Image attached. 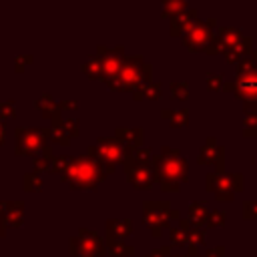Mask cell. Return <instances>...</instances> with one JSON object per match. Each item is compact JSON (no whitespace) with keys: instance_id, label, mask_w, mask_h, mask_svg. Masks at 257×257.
<instances>
[{"instance_id":"6da1fadb","label":"cell","mask_w":257,"mask_h":257,"mask_svg":"<svg viewBox=\"0 0 257 257\" xmlns=\"http://www.w3.org/2000/svg\"><path fill=\"white\" fill-rule=\"evenodd\" d=\"M153 175L165 191H179L181 183L187 181V161L177 149L163 147L161 155L153 157Z\"/></svg>"},{"instance_id":"7a4b0ae2","label":"cell","mask_w":257,"mask_h":257,"mask_svg":"<svg viewBox=\"0 0 257 257\" xmlns=\"http://www.w3.org/2000/svg\"><path fill=\"white\" fill-rule=\"evenodd\" d=\"M104 177L106 175L102 171V163L84 155V157L70 159V165L60 179L74 189H94L104 181Z\"/></svg>"},{"instance_id":"3957f363","label":"cell","mask_w":257,"mask_h":257,"mask_svg":"<svg viewBox=\"0 0 257 257\" xmlns=\"http://www.w3.org/2000/svg\"><path fill=\"white\" fill-rule=\"evenodd\" d=\"M90 159L94 161H100V163H126L133 155H135V149L126 147L124 143H120L118 139L114 137H100L96 141V145H92L86 153Z\"/></svg>"},{"instance_id":"277c9868","label":"cell","mask_w":257,"mask_h":257,"mask_svg":"<svg viewBox=\"0 0 257 257\" xmlns=\"http://www.w3.org/2000/svg\"><path fill=\"white\" fill-rule=\"evenodd\" d=\"M233 92L245 104L257 102V64L251 54L237 64V80L233 82Z\"/></svg>"},{"instance_id":"5b68a950","label":"cell","mask_w":257,"mask_h":257,"mask_svg":"<svg viewBox=\"0 0 257 257\" xmlns=\"http://www.w3.org/2000/svg\"><path fill=\"white\" fill-rule=\"evenodd\" d=\"M124 90H137L141 84L151 80V64L143 60V56H122V68L118 72Z\"/></svg>"},{"instance_id":"8992f818","label":"cell","mask_w":257,"mask_h":257,"mask_svg":"<svg viewBox=\"0 0 257 257\" xmlns=\"http://www.w3.org/2000/svg\"><path fill=\"white\" fill-rule=\"evenodd\" d=\"M207 191H213L217 201H233L235 193L243 189V175L239 173H209L205 179Z\"/></svg>"},{"instance_id":"52a82bcc","label":"cell","mask_w":257,"mask_h":257,"mask_svg":"<svg viewBox=\"0 0 257 257\" xmlns=\"http://www.w3.org/2000/svg\"><path fill=\"white\" fill-rule=\"evenodd\" d=\"M179 211L171 209L169 201H147L143 205V221L151 231H163V227L177 221Z\"/></svg>"},{"instance_id":"ba28073f","label":"cell","mask_w":257,"mask_h":257,"mask_svg":"<svg viewBox=\"0 0 257 257\" xmlns=\"http://www.w3.org/2000/svg\"><path fill=\"white\" fill-rule=\"evenodd\" d=\"M217 22L215 20H197L185 34L183 40L189 46V50H207V46L211 44V40L215 38V28Z\"/></svg>"},{"instance_id":"9c48e42d","label":"cell","mask_w":257,"mask_h":257,"mask_svg":"<svg viewBox=\"0 0 257 257\" xmlns=\"http://www.w3.org/2000/svg\"><path fill=\"white\" fill-rule=\"evenodd\" d=\"M70 253L78 257H98L104 253V243L96 233L80 229L78 237L70 239Z\"/></svg>"},{"instance_id":"30bf717a","label":"cell","mask_w":257,"mask_h":257,"mask_svg":"<svg viewBox=\"0 0 257 257\" xmlns=\"http://www.w3.org/2000/svg\"><path fill=\"white\" fill-rule=\"evenodd\" d=\"M48 133L42 128H16V155H32L42 153L46 145Z\"/></svg>"},{"instance_id":"8fae6325","label":"cell","mask_w":257,"mask_h":257,"mask_svg":"<svg viewBox=\"0 0 257 257\" xmlns=\"http://www.w3.org/2000/svg\"><path fill=\"white\" fill-rule=\"evenodd\" d=\"M124 171H126V179L137 189H151L155 185V175H153V169L151 167L139 165L133 159H128L124 163Z\"/></svg>"},{"instance_id":"7c38bea8","label":"cell","mask_w":257,"mask_h":257,"mask_svg":"<svg viewBox=\"0 0 257 257\" xmlns=\"http://www.w3.org/2000/svg\"><path fill=\"white\" fill-rule=\"evenodd\" d=\"M223 159H225V151L219 145V141L215 137H209L205 141V145L199 151V163L201 165H213L217 169V173L223 169Z\"/></svg>"},{"instance_id":"4fadbf2b","label":"cell","mask_w":257,"mask_h":257,"mask_svg":"<svg viewBox=\"0 0 257 257\" xmlns=\"http://www.w3.org/2000/svg\"><path fill=\"white\" fill-rule=\"evenodd\" d=\"M253 44V40H251V36H243L241 40H237L233 46H229V48H225L223 50V54H225V58L231 62V64H239L243 58H247L249 54H251V46Z\"/></svg>"},{"instance_id":"5bb4252c","label":"cell","mask_w":257,"mask_h":257,"mask_svg":"<svg viewBox=\"0 0 257 257\" xmlns=\"http://www.w3.org/2000/svg\"><path fill=\"white\" fill-rule=\"evenodd\" d=\"M133 233V223L128 219H108L106 221V239L122 241Z\"/></svg>"},{"instance_id":"9a60e30c","label":"cell","mask_w":257,"mask_h":257,"mask_svg":"<svg viewBox=\"0 0 257 257\" xmlns=\"http://www.w3.org/2000/svg\"><path fill=\"white\" fill-rule=\"evenodd\" d=\"M24 205L20 203V201H10L8 205H6V213H4V217L0 219V223L4 225V227H20V223H22V215H24V209H22Z\"/></svg>"},{"instance_id":"2e32d148","label":"cell","mask_w":257,"mask_h":257,"mask_svg":"<svg viewBox=\"0 0 257 257\" xmlns=\"http://www.w3.org/2000/svg\"><path fill=\"white\" fill-rule=\"evenodd\" d=\"M36 108H40L42 116L52 118V122H54V124H58V122L62 120V118H60V108H58V104L52 100V96H50V94H42V96L36 100Z\"/></svg>"},{"instance_id":"e0dca14e","label":"cell","mask_w":257,"mask_h":257,"mask_svg":"<svg viewBox=\"0 0 257 257\" xmlns=\"http://www.w3.org/2000/svg\"><path fill=\"white\" fill-rule=\"evenodd\" d=\"M114 139H118L120 143H124L126 147H131V149L137 151V149H141V143H143V131L139 126H135V128L120 126V128H116Z\"/></svg>"},{"instance_id":"ac0fdd59","label":"cell","mask_w":257,"mask_h":257,"mask_svg":"<svg viewBox=\"0 0 257 257\" xmlns=\"http://www.w3.org/2000/svg\"><path fill=\"white\" fill-rule=\"evenodd\" d=\"M215 38L223 44V50H225V48L233 46L237 40H241L243 38V32L239 28H233V26H221V28L215 30Z\"/></svg>"},{"instance_id":"d6986e66","label":"cell","mask_w":257,"mask_h":257,"mask_svg":"<svg viewBox=\"0 0 257 257\" xmlns=\"http://www.w3.org/2000/svg\"><path fill=\"white\" fill-rule=\"evenodd\" d=\"M207 217H209V209L203 201H193L189 205V221L193 223V229H199L201 225H205Z\"/></svg>"},{"instance_id":"ffe728a7","label":"cell","mask_w":257,"mask_h":257,"mask_svg":"<svg viewBox=\"0 0 257 257\" xmlns=\"http://www.w3.org/2000/svg\"><path fill=\"white\" fill-rule=\"evenodd\" d=\"M133 92H135V98H137V100H141V98H151V100H155V98H161L163 86H161V82L149 80V82L141 84V86H139L137 90H133Z\"/></svg>"},{"instance_id":"44dd1931","label":"cell","mask_w":257,"mask_h":257,"mask_svg":"<svg viewBox=\"0 0 257 257\" xmlns=\"http://www.w3.org/2000/svg\"><path fill=\"white\" fill-rule=\"evenodd\" d=\"M84 74H88L90 78H104V66H102V56H92L84 62L82 66Z\"/></svg>"},{"instance_id":"7402d4cb","label":"cell","mask_w":257,"mask_h":257,"mask_svg":"<svg viewBox=\"0 0 257 257\" xmlns=\"http://www.w3.org/2000/svg\"><path fill=\"white\" fill-rule=\"evenodd\" d=\"M52 153H50V147H44L42 149V153H40V157H36L34 159V169H36V173L40 171H50V167H52Z\"/></svg>"},{"instance_id":"603a6c76","label":"cell","mask_w":257,"mask_h":257,"mask_svg":"<svg viewBox=\"0 0 257 257\" xmlns=\"http://www.w3.org/2000/svg\"><path fill=\"white\" fill-rule=\"evenodd\" d=\"M108 251L112 257H128L133 255L135 249L124 241H108Z\"/></svg>"},{"instance_id":"cb8c5ba5","label":"cell","mask_w":257,"mask_h":257,"mask_svg":"<svg viewBox=\"0 0 257 257\" xmlns=\"http://www.w3.org/2000/svg\"><path fill=\"white\" fill-rule=\"evenodd\" d=\"M189 233H191V229L181 227V225H175L171 229V243L173 245H187L189 243Z\"/></svg>"},{"instance_id":"d4e9b609","label":"cell","mask_w":257,"mask_h":257,"mask_svg":"<svg viewBox=\"0 0 257 257\" xmlns=\"http://www.w3.org/2000/svg\"><path fill=\"white\" fill-rule=\"evenodd\" d=\"M187 10V4L185 2H181V0H173V2H165L163 4V14L165 16H179V14H183Z\"/></svg>"},{"instance_id":"484cf974","label":"cell","mask_w":257,"mask_h":257,"mask_svg":"<svg viewBox=\"0 0 257 257\" xmlns=\"http://www.w3.org/2000/svg\"><path fill=\"white\" fill-rule=\"evenodd\" d=\"M169 88H171V94H173V98L185 100V98L189 96V84H187V82H181V80H173Z\"/></svg>"},{"instance_id":"4316f807","label":"cell","mask_w":257,"mask_h":257,"mask_svg":"<svg viewBox=\"0 0 257 257\" xmlns=\"http://www.w3.org/2000/svg\"><path fill=\"white\" fill-rule=\"evenodd\" d=\"M50 137H52V141L58 143V145H68V143H70V137H68L66 131L62 128V120H60L58 124H52V128H50Z\"/></svg>"},{"instance_id":"83f0119b","label":"cell","mask_w":257,"mask_h":257,"mask_svg":"<svg viewBox=\"0 0 257 257\" xmlns=\"http://www.w3.org/2000/svg\"><path fill=\"white\" fill-rule=\"evenodd\" d=\"M135 163H139V165H145V167H151L153 165V151L151 149H137L135 151V155L131 157Z\"/></svg>"},{"instance_id":"f1b7e54d","label":"cell","mask_w":257,"mask_h":257,"mask_svg":"<svg viewBox=\"0 0 257 257\" xmlns=\"http://www.w3.org/2000/svg\"><path fill=\"white\" fill-rule=\"evenodd\" d=\"M70 159H72V157H66V155L54 157V159H52V167H50V171H52V173H58V175L62 177V175L66 173L68 165H70Z\"/></svg>"},{"instance_id":"f546056e","label":"cell","mask_w":257,"mask_h":257,"mask_svg":"<svg viewBox=\"0 0 257 257\" xmlns=\"http://www.w3.org/2000/svg\"><path fill=\"white\" fill-rule=\"evenodd\" d=\"M169 122L173 126H185L189 122V110L181 108V110H171V116H169Z\"/></svg>"},{"instance_id":"4dcf8cb0","label":"cell","mask_w":257,"mask_h":257,"mask_svg":"<svg viewBox=\"0 0 257 257\" xmlns=\"http://www.w3.org/2000/svg\"><path fill=\"white\" fill-rule=\"evenodd\" d=\"M42 187V177L38 173H28L24 175V189L26 191H38Z\"/></svg>"},{"instance_id":"1f68e13d","label":"cell","mask_w":257,"mask_h":257,"mask_svg":"<svg viewBox=\"0 0 257 257\" xmlns=\"http://www.w3.org/2000/svg\"><path fill=\"white\" fill-rule=\"evenodd\" d=\"M207 86L211 90H223V86H225L223 74H219V72H207Z\"/></svg>"},{"instance_id":"d6a6232c","label":"cell","mask_w":257,"mask_h":257,"mask_svg":"<svg viewBox=\"0 0 257 257\" xmlns=\"http://www.w3.org/2000/svg\"><path fill=\"white\" fill-rule=\"evenodd\" d=\"M225 221H227V215L223 211H211L205 225L207 227H221V225H225Z\"/></svg>"},{"instance_id":"836d02e7","label":"cell","mask_w":257,"mask_h":257,"mask_svg":"<svg viewBox=\"0 0 257 257\" xmlns=\"http://www.w3.org/2000/svg\"><path fill=\"white\" fill-rule=\"evenodd\" d=\"M245 137H257V114H245Z\"/></svg>"},{"instance_id":"e575fe53","label":"cell","mask_w":257,"mask_h":257,"mask_svg":"<svg viewBox=\"0 0 257 257\" xmlns=\"http://www.w3.org/2000/svg\"><path fill=\"white\" fill-rule=\"evenodd\" d=\"M62 128H64L66 135L72 139V137L78 135V120H76V118H64V120H62Z\"/></svg>"},{"instance_id":"d590c367","label":"cell","mask_w":257,"mask_h":257,"mask_svg":"<svg viewBox=\"0 0 257 257\" xmlns=\"http://www.w3.org/2000/svg\"><path fill=\"white\" fill-rule=\"evenodd\" d=\"M205 243V235H203V231L201 229H191V233H189V245H203Z\"/></svg>"},{"instance_id":"8d00e7d4","label":"cell","mask_w":257,"mask_h":257,"mask_svg":"<svg viewBox=\"0 0 257 257\" xmlns=\"http://www.w3.org/2000/svg\"><path fill=\"white\" fill-rule=\"evenodd\" d=\"M243 217L245 219H257V201H247L243 207Z\"/></svg>"},{"instance_id":"74e56055","label":"cell","mask_w":257,"mask_h":257,"mask_svg":"<svg viewBox=\"0 0 257 257\" xmlns=\"http://www.w3.org/2000/svg\"><path fill=\"white\" fill-rule=\"evenodd\" d=\"M0 114L6 118V116H14L16 112H14V100H2L0 102Z\"/></svg>"},{"instance_id":"f35d334b","label":"cell","mask_w":257,"mask_h":257,"mask_svg":"<svg viewBox=\"0 0 257 257\" xmlns=\"http://www.w3.org/2000/svg\"><path fill=\"white\" fill-rule=\"evenodd\" d=\"M223 253H225L223 247H215V249H207L201 257H223Z\"/></svg>"},{"instance_id":"ab89813d","label":"cell","mask_w":257,"mask_h":257,"mask_svg":"<svg viewBox=\"0 0 257 257\" xmlns=\"http://www.w3.org/2000/svg\"><path fill=\"white\" fill-rule=\"evenodd\" d=\"M76 106H78L76 100H62V102L58 104V108H76Z\"/></svg>"},{"instance_id":"60d3db41","label":"cell","mask_w":257,"mask_h":257,"mask_svg":"<svg viewBox=\"0 0 257 257\" xmlns=\"http://www.w3.org/2000/svg\"><path fill=\"white\" fill-rule=\"evenodd\" d=\"M30 60H32V56H16V62H30ZM16 70H22V64H18Z\"/></svg>"},{"instance_id":"b9f144b4","label":"cell","mask_w":257,"mask_h":257,"mask_svg":"<svg viewBox=\"0 0 257 257\" xmlns=\"http://www.w3.org/2000/svg\"><path fill=\"white\" fill-rule=\"evenodd\" d=\"M6 205H8V203L0 201V219H2V217H4V213H6Z\"/></svg>"},{"instance_id":"7bdbcfd3","label":"cell","mask_w":257,"mask_h":257,"mask_svg":"<svg viewBox=\"0 0 257 257\" xmlns=\"http://www.w3.org/2000/svg\"><path fill=\"white\" fill-rule=\"evenodd\" d=\"M189 255H197V247L195 245H189Z\"/></svg>"},{"instance_id":"ee69618b","label":"cell","mask_w":257,"mask_h":257,"mask_svg":"<svg viewBox=\"0 0 257 257\" xmlns=\"http://www.w3.org/2000/svg\"><path fill=\"white\" fill-rule=\"evenodd\" d=\"M251 58H253V60H255V64H257V48H253V50H251Z\"/></svg>"},{"instance_id":"f6af8a7d","label":"cell","mask_w":257,"mask_h":257,"mask_svg":"<svg viewBox=\"0 0 257 257\" xmlns=\"http://www.w3.org/2000/svg\"><path fill=\"white\" fill-rule=\"evenodd\" d=\"M2 139H4V124H2V120H0V143H2Z\"/></svg>"},{"instance_id":"bcb514c9","label":"cell","mask_w":257,"mask_h":257,"mask_svg":"<svg viewBox=\"0 0 257 257\" xmlns=\"http://www.w3.org/2000/svg\"><path fill=\"white\" fill-rule=\"evenodd\" d=\"M4 229H6V227H4V225H2V223H0V237H2V235H4Z\"/></svg>"},{"instance_id":"7dc6e473","label":"cell","mask_w":257,"mask_h":257,"mask_svg":"<svg viewBox=\"0 0 257 257\" xmlns=\"http://www.w3.org/2000/svg\"><path fill=\"white\" fill-rule=\"evenodd\" d=\"M253 163H257V155H253Z\"/></svg>"},{"instance_id":"c3c4849f","label":"cell","mask_w":257,"mask_h":257,"mask_svg":"<svg viewBox=\"0 0 257 257\" xmlns=\"http://www.w3.org/2000/svg\"><path fill=\"white\" fill-rule=\"evenodd\" d=\"M171 257H183V255H171Z\"/></svg>"}]
</instances>
